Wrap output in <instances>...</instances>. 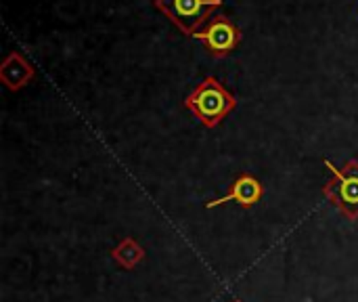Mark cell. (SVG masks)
<instances>
[{"label":"cell","instance_id":"1","mask_svg":"<svg viewBox=\"0 0 358 302\" xmlns=\"http://www.w3.org/2000/svg\"><path fill=\"white\" fill-rule=\"evenodd\" d=\"M237 97L227 90V86L214 76H206L182 101V105L206 128H216L222 124V120L237 107Z\"/></svg>","mask_w":358,"mask_h":302},{"label":"cell","instance_id":"2","mask_svg":"<svg viewBox=\"0 0 358 302\" xmlns=\"http://www.w3.org/2000/svg\"><path fill=\"white\" fill-rule=\"evenodd\" d=\"M325 166L331 170V179L323 185V195L336 206L348 221H358V160H348L342 168H336L334 162L325 160Z\"/></svg>","mask_w":358,"mask_h":302},{"label":"cell","instance_id":"3","mask_svg":"<svg viewBox=\"0 0 358 302\" xmlns=\"http://www.w3.org/2000/svg\"><path fill=\"white\" fill-rule=\"evenodd\" d=\"M224 0H153V6L166 15L185 36H195L208 25Z\"/></svg>","mask_w":358,"mask_h":302},{"label":"cell","instance_id":"4","mask_svg":"<svg viewBox=\"0 0 358 302\" xmlns=\"http://www.w3.org/2000/svg\"><path fill=\"white\" fill-rule=\"evenodd\" d=\"M193 38L201 40L206 50L214 59H224L229 57L243 40V29L235 25V21L222 13L214 15L208 25H203Z\"/></svg>","mask_w":358,"mask_h":302},{"label":"cell","instance_id":"5","mask_svg":"<svg viewBox=\"0 0 358 302\" xmlns=\"http://www.w3.org/2000/svg\"><path fill=\"white\" fill-rule=\"evenodd\" d=\"M262 195H264L262 183H260L254 174L241 172V174L229 185V191H227L222 198H216V200L208 202L206 206H208V208H218V206H224V204H229V202H235V204H239L241 208H252V206H256V204L262 200Z\"/></svg>","mask_w":358,"mask_h":302},{"label":"cell","instance_id":"6","mask_svg":"<svg viewBox=\"0 0 358 302\" xmlns=\"http://www.w3.org/2000/svg\"><path fill=\"white\" fill-rule=\"evenodd\" d=\"M34 76H36V69L25 59L23 53L10 50L8 55H4V59L0 63V80L8 90L17 92V90L25 88L34 80Z\"/></svg>","mask_w":358,"mask_h":302},{"label":"cell","instance_id":"7","mask_svg":"<svg viewBox=\"0 0 358 302\" xmlns=\"http://www.w3.org/2000/svg\"><path fill=\"white\" fill-rule=\"evenodd\" d=\"M111 259L122 267L124 271H134L143 261H145V248L130 235H124L113 248H111Z\"/></svg>","mask_w":358,"mask_h":302},{"label":"cell","instance_id":"8","mask_svg":"<svg viewBox=\"0 0 358 302\" xmlns=\"http://www.w3.org/2000/svg\"><path fill=\"white\" fill-rule=\"evenodd\" d=\"M233 302H241V301H233Z\"/></svg>","mask_w":358,"mask_h":302}]
</instances>
